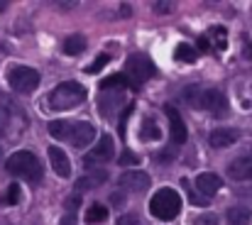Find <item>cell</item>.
<instances>
[{"label":"cell","instance_id":"cell-1","mask_svg":"<svg viewBox=\"0 0 252 225\" xmlns=\"http://www.w3.org/2000/svg\"><path fill=\"white\" fill-rule=\"evenodd\" d=\"M25 128H27L25 110L10 96H0V137L17 140Z\"/></svg>","mask_w":252,"mask_h":225},{"label":"cell","instance_id":"cell-2","mask_svg":"<svg viewBox=\"0 0 252 225\" xmlns=\"http://www.w3.org/2000/svg\"><path fill=\"white\" fill-rule=\"evenodd\" d=\"M5 169L15 176H22V179L32 181V184H37L42 179V164L30 150H20L15 154H10L7 161H5Z\"/></svg>","mask_w":252,"mask_h":225},{"label":"cell","instance_id":"cell-3","mask_svg":"<svg viewBox=\"0 0 252 225\" xmlns=\"http://www.w3.org/2000/svg\"><path fill=\"white\" fill-rule=\"evenodd\" d=\"M86 100V88L76 81H64L49 93V108L52 110H69Z\"/></svg>","mask_w":252,"mask_h":225},{"label":"cell","instance_id":"cell-4","mask_svg":"<svg viewBox=\"0 0 252 225\" xmlns=\"http://www.w3.org/2000/svg\"><path fill=\"white\" fill-rule=\"evenodd\" d=\"M150 211H152V216L157 218V221H174L176 216H179V211H181V196L174 191V189H162V191H157L155 196H152V201H150Z\"/></svg>","mask_w":252,"mask_h":225},{"label":"cell","instance_id":"cell-5","mask_svg":"<svg viewBox=\"0 0 252 225\" xmlns=\"http://www.w3.org/2000/svg\"><path fill=\"white\" fill-rule=\"evenodd\" d=\"M152 74H155V64L150 62V57H145V54L127 57V62H125V76H127V81H130L132 88H137L145 81H150Z\"/></svg>","mask_w":252,"mask_h":225},{"label":"cell","instance_id":"cell-6","mask_svg":"<svg viewBox=\"0 0 252 225\" xmlns=\"http://www.w3.org/2000/svg\"><path fill=\"white\" fill-rule=\"evenodd\" d=\"M7 83L17 93H32L39 86V74L32 66H12L7 71Z\"/></svg>","mask_w":252,"mask_h":225},{"label":"cell","instance_id":"cell-7","mask_svg":"<svg viewBox=\"0 0 252 225\" xmlns=\"http://www.w3.org/2000/svg\"><path fill=\"white\" fill-rule=\"evenodd\" d=\"M191 103H193L196 108L208 110V113H211V115H216V118H220V115H225V113H228V98H225V93H223V91H216V88L201 91Z\"/></svg>","mask_w":252,"mask_h":225},{"label":"cell","instance_id":"cell-8","mask_svg":"<svg viewBox=\"0 0 252 225\" xmlns=\"http://www.w3.org/2000/svg\"><path fill=\"white\" fill-rule=\"evenodd\" d=\"M113 152H115V147H113V140H110L108 135H103V137L98 140V145H95V147H93V150L84 157V164H86V166L108 164V161L113 159Z\"/></svg>","mask_w":252,"mask_h":225},{"label":"cell","instance_id":"cell-9","mask_svg":"<svg viewBox=\"0 0 252 225\" xmlns=\"http://www.w3.org/2000/svg\"><path fill=\"white\" fill-rule=\"evenodd\" d=\"M118 184H120V189H125V191H147L150 184H152V179H150V174H145V171H125V174H120Z\"/></svg>","mask_w":252,"mask_h":225},{"label":"cell","instance_id":"cell-10","mask_svg":"<svg viewBox=\"0 0 252 225\" xmlns=\"http://www.w3.org/2000/svg\"><path fill=\"white\" fill-rule=\"evenodd\" d=\"M123 91H115V88H108V91H100V98H98V108H100V115L110 118L120 105H123Z\"/></svg>","mask_w":252,"mask_h":225},{"label":"cell","instance_id":"cell-11","mask_svg":"<svg viewBox=\"0 0 252 225\" xmlns=\"http://www.w3.org/2000/svg\"><path fill=\"white\" fill-rule=\"evenodd\" d=\"M164 113H167V118H169V132H171V140L176 142V145H184L186 142V125H184V120H181V115H179V110L174 108V105H167L164 108Z\"/></svg>","mask_w":252,"mask_h":225},{"label":"cell","instance_id":"cell-12","mask_svg":"<svg viewBox=\"0 0 252 225\" xmlns=\"http://www.w3.org/2000/svg\"><path fill=\"white\" fill-rule=\"evenodd\" d=\"M47 152H49V161H52L54 174L62 176V179H69V176H71V161H69L66 152L59 150V147H49Z\"/></svg>","mask_w":252,"mask_h":225},{"label":"cell","instance_id":"cell-13","mask_svg":"<svg viewBox=\"0 0 252 225\" xmlns=\"http://www.w3.org/2000/svg\"><path fill=\"white\" fill-rule=\"evenodd\" d=\"M93 137H95V128H93L91 123H74L69 142H71L74 147H86V145L93 142Z\"/></svg>","mask_w":252,"mask_h":225},{"label":"cell","instance_id":"cell-14","mask_svg":"<svg viewBox=\"0 0 252 225\" xmlns=\"http://www.w3.org/2000/svg\"><path fill=\"white\" fill-rule=\"evenodd\" d=\"M220 186H223V179H220L218 174H213V171H206V174H198V176H196V189H198L201 196H206V198H211Z\"/></svg>","mask_w":252,"mask_h":225},{"label":"cell","instance_id":"cell-15","mask_svg":"<svg viewBox=\"0 0 252 225\" xmlns=\"http://www.w3.org/2000/svg\"><path fill=\"white\" fill-rule=\"evenodd\" d=\"M105 181H108V174L103 169H93V171L84 174L81 179H76V191H93V189L103 186Z\"/></svg>","mask_w":252,"mask_h":225},{"label":"cell","instance_id":"cell-16","mask_svg":"<svg viewBox=\"0 0 252 225\" xmlns=\"http://www.w3.org/2000/svg\"><path fill=\"white\" fill-rule=\"evenodd\" d=\"M238 137H240L238 130H233V128H220V130H213V132H211L208 142H211V147L218 150V147H230V145H235Z\"/></svg>","mask_w":252,"mask_h":225},{"label":"cell","instance_id":"cell-17","mask_svg":"<svg viewBox=\"0 0 252 225\" xmlns=\"http://www.w3.org/2000/svg\"><path fill=\"white\" fill-rule=\"evenodd\" d=\"M228 174H230V179H250L252 176V154L240 157V159H235V161H230Z\"/></svg>","mask_w":252,"mask_h":225},{"label":"cell","instance_id":"cell-18","mask_svg":"<svg viewBox=\"0 0 252 225\" xmlns=\"http://www.w3.org/2000/svg\"><path fill=\"white\" fill-rule=\"evenodd\" d=\"M159 137H162V132H159L157 123H155L152 118H145L142 125H140V140H142V142H155V140H159Z\"/></svg>","mask_w":252,"mask_h":225},{"label":"cell","instance_id":"cell-19","mask_svg":"<svg viewBox=\"0 0 252 225\" xmlns=\"http://www.w3.org/2000/svg\"><path fill=\"white\" fill-rule=\"evenodd\" d=\"M71 128H74V123H69V120H52L49 123V135L57 137V140H69Z\"/></svg>","mask_w":252,"mask_h":225},{"label":"cell","instance_id":"cell-20","mask_svg":"<svg viewBox=\"0 0 252 225\" xmlns=\"http://www.w3.org/2000/svg\"><path fill=\"white\" fill-rule=\"evenodd\" d=\"M252 218V211L245 206H235L228 211V225H248Z\"/></svg>","mask_w":252,"mask_h":225},{"label":"cell","instance_id":"cell-21","mask_svg":"<svg viewBox=\"0 0 252 225\" xmlns=\"http://www.w3.org/2000/svg\"><path fill=\"white\" fill-rule=\"evenodd\" d=\"M86 47V39L81 34H69L66 39H64V54H69V57H76V54H81Z\"/></svg>","mask_w":252,"mask_h":225},{"label":"cell","instance_id":"cell-22","mask_svg":"<svg viewBox=\"0 0 252 225\" xmlns=\"http://www.w3.org/2000/svg\"><path fill=\"white\" fill-rule=\"evenodd\" d=\"M105 218H108V208L100 206V203H93V206L86 211V223H91V225L105 223Z\"/></svg>","mask_w":252,"mask_h":225},{"label":"cell","instance_id":"cell-23","mask_svg":"<svg viewBox=\"0 0 252 225\" xmlns=\"http://www.w3.org/2000/svg\"><path fill=\"white\" fill-rule=\"evenodd\" d=\"M174 59H176V62H184V64H193V62L198 59V54H196V49H193L191 44H179V47L174 49Z\"/></svg>","mask_w":252,"mask_h":225},{"label":"cell","instance_id":"cell-24","mask_svg":"<svg viewBox=\"0 0 252 225\" xmlns=\"http://www.w3.org/2000/svg\"><path fill=\"white\" fill-rule=\"evenodd\" d=\"M208 37L216 39V49H225V27H211L208 30Z\"/></svg>","mask_w":252,"mask_h":225},{"label":"cell","instance_id":"cell-25","mask_svg":"<svg viewBox=\"0 0 252 225\" xmlns=\"http://www.w3.org/2000/svg\"><path fill=\"white\" fill-rule=\"evenodd\" d=\"M110 59H113L110 54H98V57H95V62L86 69V74H98L103 66H108V64H110Z\"/></svg>","mask_w":252,"mask_h":225},{"label":"cell","instance_id":"cell-26","mask_svg":"<svg viewBox=\"0 0 252 225\" xmlns=\"http://www.w3.org/2000/svg\"><path fill=\"white\" fill-rule=\"evenodd\" d=\"M17 198H20V186H17V184H10V186H7L5 203H17Z\"/></svg>","mask_w":252,"mask_h":225},{"label":"cell","instance_id":"cell-27","mask_svg":"<svg viewBox=\"0 0 252 225\" xmlns=\"http://www.w3.org/2000/svg\"><path fill=\"white\" fill-rule=\"evenodd\" d=\"M140 159H137V154H132L130 150L123 152V157H120V166H132V164H137Z\"/></svg>","mask_w":252,"mask_h":225},{"label":"cell","instance_id":"cell-28","mask_svg":"<svg viewBox=\"0 0 252 225\" xmlns=\"http://www.w3.org/2000/svg\"><path fill=\"white\" fill-rule=\"evenodd\" d=\"M79 206H81V198H79V196H69V198H66V213H74V216H76V208H79Z\"/></svg>","mask_w":252,"mask_h":225},{"label":"cell","instance_id":"cell-29","mask_svg":"<svg viewBox=\"0 0 252 225\" xmlns=\"http://www.w3.org/2000/svg\"><path fill=\"white\" fill-rule=\"evenodd\" d=\"M115 225H140V218L135 213H127V216H120Z\"/></svg>","mask_w":252,"mask_h":225},{"label":"cell","instance_id":"cell-30","mask_svg":"<svg viewBox=\"0 0 252 225\" xmlns=\"http://www.w3.org/2000/svg\"><path fill=\"white\" fill-rule=\"evenodd\" d=\"M132 108H135V105L130 103V105L125 108V113H123V118H120V125H118V130H120V135H125V125H127V118H130V113H132Z\"/></svg>","mask_w":252,"mask_h":225},{"label":"cell","instance_id":"cell-31","mask_svg":"<svg viewBox=\"0 0 252 225\" xmlns=\"http://www.w3.org/2000/svg\"><path fill=\"white\" fill-rule=\"evenodd\" d=\"M189 198H191L193 206H208V201H211V198H206V196H198L196 191H189Z\"/></svg>","mask_w":252,"mask_h":225},{"label":"cell","instance_id":"cell-32","mask_svg":"<svg viewBox=\"0 0 252 225\" xmlns=\"http://www.w3.org/2000/svg\"><path fill=\"white\" fill-rule=\"evenodd\" d=\"M152 7H155V12H162V15H164V12H171V10H174V2H155Z\"/></svg>","mask_w":252,"mask_h":225},{"label":"cell","instance_id":"cell-33","mask_svg":"<svg viewBox=\"0 0 252 225\" xmlns=\"http://www.w3.org/2000/svg\"><path fill=\"white\" fill-rule=\"evenodd\" d=\"M216 221H218V218L208 213V216H198V218H196V225H213Z\"/></svg>","mask_w":252,"mask_h":225},{"label":"cell","instance_id":"cell-34","mask_svg":"<svg viewBox=\"0 0 252 225\" xmlns=\"http://www.w3.org/2000/svg\"><path fill=\"white\" fill-rule=\"evenodd\" d=\"M198 49H201V52H208V49H211V42H208V34H203V37H198Z\"/></svg>","mask_w":252,"mask_h":225},{"label":"cell","instance_id":"cell-35","mask_svg":"<svg viewBox=\"0 0 252 225\" xmlns=\"http://www.w3.org/2000/svg\"><path fill=\"white\" fill-rule=\"evenodd\" d=\"M59 225H76V216H74V213H66V216L62 218V223Z\"/></svg>","mask_w":252,"mask_h":225},{"label":"cell","instance_id":"cell-36","mask_svg":"<svg viewBox=\"0 0 252 225\" xmlns=\"http://www.w3.org/2000/svg\"><path fill=\"white\" fill-rule=\"evenodd\" d=\"M120 12H123V17H130V5H123Z\"/></svg>","mask_w":252,"mask_h":225},{"label":"cell","instance_id":"cell-37","mask_svg":"<svg viewBox=\"0 0 252 225\" xmlns=\"http://www.w3.org/2000/svg\"><path fill=\"white\" fill-rule=\"evenodd\" d=\"M113 203H125V198H120V193H115L113 196Z\"/></svg>","mask_w":252,"mask_h":225},{"label":"cell","instance_id":"cell-38","mask_svg":"<svg viewBox=\"0 0 252 225\" xmlns=\"http://www.w3.org/2000/svg\"><path fill=\"white\" fill-rule=\"evenodd\" d=\"M245 54H248V59H252V44H248V49H245Z\"/></svg>","mask_w":252,"mask_h":225},{"label":"cell","instance_id":"cell-39","mask_svg":"<svg viewBox=\"0 0 252 225\" xmlns=\"http://www.w3.org/2000/svg\"><path fill=\"white\" fill-rule=\"evenodd\" d=\"M2 10H5V2H0V12H2Z\"/></svg>","mask_w":252,"mask_h":225},{"label":"cell","instance_id":"cell-40","mask_svg":"<svg viewBox=\"0 0 252 225\" xmlns=\"http://www.w3.org/2000/svg\"><path fill=\"white\" fill-rule=\"evenodd\" d=\"M250 179H252V176H250Z\"/></svg>","mask_w":252,"mask_h":225}]
</instances>
